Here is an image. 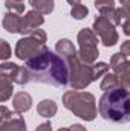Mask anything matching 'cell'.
Listing matches in <instances>:
<instances>
[{"mask_svg": "<svg viewBox=\"0 0 130 131\" xmlns=\"http://www.w3.org/2000/svg\"><path fill=\"white\" fill-rule=\"evenodd\" d=\"M123 32L130 37V18L126 20V21H123Z\"/></svg>", "mask_w": 130, "mask_h": 131, "instance_id": "obj_29", "label": "cell"}, {"mask_svg": "<svg viewBox=\"0 0 130 131\" xmlns=\"http://www.w3.org/2000/svg\"><path fill=\"white\" fill-rule=\"evenodd\" d=\"M0 75L8 76L12 82L20 85L31 82V75L26 66H17L15 63H3L0 66Z\"/></svg>", "mask_w": 130, "mask_h": 131, "instance_id": "obj_8", "label": "cell"}, {"mask_svg": "<svg viewBox=\"0 0 130 131\" xmlns=\"http://www.w3.org/2000/svg\"><path fill=\"white\" fill-rule=\"evenodd\" d=\"M31 81L48 84L54 87H64L69 84V66L63 57L54 53L52 50H44L26 61Z\"/></svg>", "mask_w": 130, "mask_h": 131, "instance_id": "obj_1", "label": "cell"}, {"mask_svg": "<svg viewBox=\"0 0 130 131\" xmlns=\"http://www.w3.org/2000/svg\"><path fill=\"white\" fill-rule=\"evenodd\" d=\"M29 35H34L37 40H40V41L46 43V32H44V31H41V29H35V31H32Z\"/></svg>", "mask_w": 130, "mask_h": 131, "instance_id": "obj_26", "label": "cell"}, {"mask_svg": "<svg viewBox=\"0 0 130 131\" xmlns=\"http://www.w3.org/2000/svg\"><path fill=\"white\" fill-rule=\"evenodd\" d=\"M2 52H0V58L3 60V61H6L9 57H11V53H12V50H11V47H9V44H8V41H5V40H2Z\"/></svg>", "mask_w": 130, "mask_h": 131, "instance_id": "obj_24", "label": "cell"}, {"mask_svg": "<svg viewBox=\"0 0 130 131\" xmlns=\"http://www.w3.org/2000/svg\"><path fill=\"white\" fill-rule=\"evenodd\" d=\"M95 8L99 11L101 15H106V14H109L110 11L116 9L113 0H95Z\"/></svg>", "mask_w": 130, "mask_h": 131, "instance_id": "obj_19", "label": "cell"}, {"mask_svg": "<svg viewBox=\"0 0 130 131\" xmlns=\"http://www.w3.org/2000/svg\"><path fill=\"white\" fill-rule=\"evenodd\" d=\"M118 87H121V81H119L116 73H106L101 84H99V89L103 92H110V90L118 89Z\"/></svg>", "mask_w": 130, "mask_h": 131, "instance_id": "obj_15", "label": "cell"}, {"mask_svg": "<svg viewBox=\"0 0 130 131\" xmlns=\"http://www.w3.org/2000/svg\"><path fill=\"white\" fill-rule=\"evenodd\" d=\"M109 67L110 66L107 64V63H103V61H99V63H95V64H92V72H94V81L98 79V78H101V76H104L106 73H109Z\"/></svg>", "mask_w": 130, "mask_h": 131, "instance_id": "obj_20", "label": "cell"}, {"mask_svg": "<svg viewBox=\"0 0 130 131\" xmlns=\"http://www.w3.org/2000/svg\"><path fill=\"white\" fill-rule=\"evenodd\" d=\"M99 114L113 124L130 122V90L124 87L104 92L98 102Z\"/></svg>", "mask_w": 130, "mask_h": 131, "instance_id": "obj_2", "label": "cell"}, {"mask_svg": "<svg viewBox=\"0 0 130 131\" xmlns=\"http://www.w3.org/2000/svg\"><path fill=\"white\" fill-rule=\"evenodd\" d=\"M5 6L9 12H14V14H23L25 12V5L23 2H17V0H6L5 2Z\"/></svg>", "mask_w": 130, "mask_h": 131, "instance_id": "obj_22", "label": "cell"}, {"mask_svg": "<svg viewBox=\"0 0 130 131\" xmlns=\"http://www.w3.org/2000/svg\"><path fill=\"white\" fill-rule=\"evenodd\" d=\"M87 14H89V9L84 5H77V6H72V9H70V15L75 20H83V18H86Z\"/></svg>", "mask_w": 130, "mask_h": 131, "instance_id": "obj_23", "label": "cell"}, {"mask_svg": "<svg viewBox=\"0 0 130 131\" xmlns=\"http://www.w3.org/2000/svg\"><path fill=\"white\" fill-rule=\"evenodd\" d=\"M35 131H52V125H51L49 122H43V124H40V125L37 127Z\"/></svg>", "mask_w": 130, "mask_h": 131, "instance_id": "obj_28", "label": "cell"}, {"mask_svg": "<svg viewBox=\"0 0 130 131\" xmlns=\"http://www.w3.org/2000/svg\"><path fill=\"white\" fill-rule=\"evenodd\" d=\"M127 57L124 55V53H115V55H112V58H110V69L113 70V73H119L124 67H126V64H127Z\"/></svg>", "mask_w": 130, "mask_h": 131, "instance_id": "obj_18", "label": "cell"}, {"mask_svg": "<svg viewBox=\"0 0 130 131\" xmlns=\"http://www.w3.org/2000/svg\"><path fill=\"white\" fill-rule=\"evenodd\" d=\"M44 23V18H43V14L38 12V11H28L25 14V17H22V29L20 34L22 35H29V34L38 29V26H41Z\"/></svg>", "mask_w": 130, "mask_h": 131, "instance_id": "obj_9", "label": "cell"}, {"mask_svg": "<svg viewBox=\"0 0 130 131\" xmlns=\"http://www.w3.org/2000/svg\"><path fill=\"white\" fill-rule=\"evenodd\" d=\"M55 50H57V53H58L60 57L64 58L66 61H69V60L78 57V52H77L73 43H72L70 40H67V38H61V40L57 41V44H55Z\"/></svg>", "mask_w": 130, "mask_h": 131, "instance_id": "obj_10", "label": "cell"}, {"mask_svg": "<svg viewBox=\"0 0 130 131\" xmlns=\"http://www.w3.org/2000/svg\"><path fill=\"white\" fill-rule=\"evenodd\" d=\"M29 3L32 5V8L35 11L41 12L43 15L51 14L54 11V6H55L54 0H29Z\"/></svg>", "mask_w": 130, "mask_h": 131, "instance_id": "obj_17", "label": "cell"}, {"mask_svg": "<svg viewBox=\"0 0 130 131\" xmlns=\"http://www.w3.org/2000/svg\"><path fill=\"white\" fill-rule=\"evenodd\" d=\"M44 50H48L46 43L37 40L34 35H28V37H23L17 41L15 57L22 61H28L31 58H35L37 55L43 53Z\"/></svg>", "mask_w": 130, "mask_h": 131, "instance_id": "obj_6", "label": "cell"}, {"mask_svg": "<svg viewBox=\"0 0 130 131\" xmlns=\"http://www.w3.org/2000/svg\"><path fill=\"white\" fill-rule=\"evenodd\" d=\"M119 3L123 5V8H126V9L130 12V0H119Z\"/></svg>", "mask_w": 130, "mask_h": 131, "instance_id": "obj_31", "label": "cell"}, {"mask_svg": "<svg viewBox=\"0 0 130 131\" xmlns=\"http://www.w3.org/2000/svg\"><path fill=\"white\" fill-rule=\"evenodd\" d=\"M78 46H80V52H78V58L86 63V64H95V61L98 60V37L94 32V29H81L78 32Z\"/></svg>", "mask_w": 130, "mask_h": 131, "instance_id": "obj_5", "label": "cell"}, {"mask_svg": "<svg viewBox=\"0 0 130 131\" xmlns=\"http://www.w3.org/2000/svg\"><path fill=\"white\" fill-rule=\"evenodd\" d=\"M2 26H3V29L6 32H9V34H20V29H22V17L18 14H14V12H6L3 15Z\"/></svg>", "mask_w": 130, "mask_h": 131, "instance_id": "obj_11", "label": "cell"}, {"mask_svg": "<svg viewBox=\"0 0 130 131\" xmlns=\"http://www.w3.org/2000/svg\"><path fill=\"white\" fill-rule=\"evenodd\" d=\"M69 66V85L72 90H83L94 81L92 64L83 63L78 57L66 61Z\"/></svg>", "mask_w": 130, "mask_h": 131, "instance_id": "obj_4", "label": "cell"}, {"mask_svg": "<svg viewBox=\"0 0 130 131\" xmlns=\"http://www.w3.org/2000/svg\"><path fill=\"white\" fill-rule=\"evenodd\" d=\"M12 84H14V82H12L8 76L0 75V101H2V102H6L8 99L12 96V90H14Z\"/></svg>", "mask_w": 130, "mask_h": 131, "instance_id": "obj_16", "label": "cell"}, {"mask_svg": "<svg viewBox=\"0 0 130 131\" xmlns=\"http://www.w3.org/2000/svg\"><path fill=\"white\" fill-rule=\"evenodd\" d=\"M121 53H124L126 57L130 55V40H126V41L121 44Z\"/></svg>", "mask_w": 130, "mask_h": 131, "instance_id": "obj_27", "label": "cell"}, {"mask_svg": "<svg viewBox=\"0 0 130 131\" xmlns=\"http://www.w3.org/2000/svg\"><path fill=\"white\" fill-rule=\"evenodd\" d=\"M118 78H119V81H121V87L130 90V61H127L126 67L118 73Z\"/></svg>", "mask_w": 130, "mask_h": 131, "instance_id": "obj_21", "label": "cell"}, {"mask_svg": "<svg viewBox=\"0 0 130 131\" xmlns=\"http://www.w3.org/2000/svg\"><path fill=\"white\" fill-rule=\"evenodd\" d=\"M31 107H32V98H31L29 93L18 92V93L14 95V98H12V108L15 110V113L22 114V113L28 111Z\"/></svg>", "mask_w": 130, "mask_h": 131, "instance_id": "obj_12", "label": "cell"}, {"mask_svg": "<svg viewBox=\"0 0 130 131\" xmlns=\"http://www.w3.org/2000/svg\"><path fill=\"white\" fill-rule=\"evenodd\" d=\"M94 32L99 37V40L103 41V44L106 47L115 46L118 43V38H119V35L116 32V29H115V25L109 18H106L104 15H99V17L95 18V21H94Z\"/></svg>", "mask_w": 130, "mask_h": 131, "instance_id": "obj_7", "label": "cell"}, {"mask_svg": "<svg viewBox=\"0 0 130 131\" xmlns=\"http://www.w3.org/2000/svg\"><path fill=\"white\" fill-rule=\"evenodd\" d=\"M17 2H23V0H17Z\"/></svg>", "mask_w": 130, "mask_h": 131, "instance_id": "obj_34", "label": "cell"}, {"mask_svg": "<svg viewBox=\"0 0 130 131\" xmlns=\"http://www.w3.org/2000/svg\"><path fill=\"white\" fill-rule=\"evenodd\" d=\"M67 2H69L72 6H77V5H80V2H81V0H67Z\"/></svg>", "mask_w": 130, "mask_h": 131, "instance_id": "obj_32", "label": "cell"}, {"mask_svg": "<svg viewBox=\"0 0 130 131\" xmlns=\"http://www.w3.org/2000/svg\"><path fill=\"white\" fill-rule=\"evenodd\" d=\"M58 131H70V130H69V128H60Z\"/></svg>", "mask_w": 130, "mask_h": 131, "instance_id": "obj_33", "label": "cell"}, {"mask_svg": "<svg viewBox=\"0 0 130 131\" xmlns=\"http://www.w3.org/2000/svg\"><path fill=\"white\" fill-rule=\"evenodd\" d=\"M63 105L83 121H94L97 117V101L95 96L89 92H78V90L66 92L63 95Z\"/></svg>", "mask_w": 130, "mask_h": 131, "instance_id": "obj_3", "label": "cell"}, {"mask_svg": "<svg viewBox=\"0 0 130 131\" xmlns=\"http://www.w3.org/2000/svg\"><path fill=\"white\" fill-rule=\"evenodd\" d=\"M57 110H58V107H57L55 101H52V99H43L37 105V113L40 116H43V117H52V116H55Z\"/></svg>", "mask_w": 130, "mask_h": 131, "instance_id": "obj_14", "label": "cell"}, {"mask_svg": "<svg viewBox=\"0 0 130 131\" xmlns=\"http://www.w3.org/2000/svg\"><path fill=\"white\" fill-rule=\"evenodd\" d=\"M0 113H2V114H0V122L8 121V119H11V117L14 116V114H12V111H9L5 105H2V107H0Z\"/></svg>", "mask_w": 130, "mask_h": 131, "instance_id": "obj_25", "label": "cell"}, {"mask_svg": "<svg viewBox=\"0 0 130 131\" xmlns=\"http://www.w3.org/2000/svg\"><path fill=\"white\" fill-rule=\"evenodd\" d=\"M0 131H28V128H26V122L23 116L17 113L11 119L0 122Z\"/></svg>", "mask_w": 130, "mask_h": 131, "instance_id": "obj_13", "label": "cell"}, {"mask_svg": "<svg viewBox=\"0 0 130 131\" xmlns=\"http://www.w3.org/2000/svg\"><path fill=\"white\" fill-rule=\"evenodd\" d=\"M70 131H87L86 130V127H83L81 124H73V125H70Z\"/></svg>", "mask_w": 130, "mask_h": 131, "instance_id": "obj_30", "label": "cell"}]
</instances>
